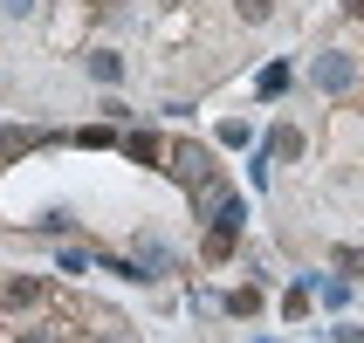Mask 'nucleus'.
I'll return each mask as SVG.
<instances>
[{
  "label": "nucleus",
  "instance_id": "f3484780",
  "mask_svg": "<svg viewBox=\"0 0 364 343\" xmlns=\"http://www.w3.org/2000/svg\"><path fill=\"white\" fill-rule=\"evenodd\" d=\"M28 343H48V337H28Z\"/></svg>",
  "mask_w": 364,
  "mask_h": 343
},
{
  "label": "nucleus",
  "instance_id": "dca6fc26",
  "mask_svg": "<svg viewBox=\"0 0 364 343\" xmlns=\"http://www.w3.org/2000/svg\"><path fill=\"white\" fill-rule=\"evenodd\" d=\"M344 14H350V21H364V0H344Z\"/></svg>",
  "mask_w": 364,
  "mask_h": 343
},
{
  "label": "nucleus",
  "instance_id": "2eb2a0df",
  "mask_svg": "<svg viewBox=\"0 0 364 343\" xmlns=\"http://www.w3.org/2000/svg\"><path fill=\"white\" fill-rule=\"evenodd\" d=\"M0 7H7V14H35V0H0Z\"/></svg>",
  "mask_w": 364,
  "mask_h": 343
},
{
  "label": "nucleus",
  "instance_id": "f03ea898",
  "mask_svg": "<svg viewBox=\"0 0 364 343\" xmlns=\"http://www.w3.org/2000/svg\"><path fill=\"white\" fill-rule=\"evenodd\" d=\"M309 82H316L323 97H344L350 82H358V62H350L344 48H330V55H316V69H309Z\"/></svg>",
  "mask_w": 364,
  "mask_h": 343
},
{
  "label": "nucleus",
  "instance_id": "7ed1b4c3",
  "mask_svg": "<svg viewBox=\"0 0 364 343\" xmlns=\"http://www.w3.org/2000/svg\"><path fill=\"white\" fill-rule=\"evenodd\" d=\"M172 172H179L200 200H206V192H220V185H213V158H206V144H179V151H172Z\"/></svg>",
  "mask_w": 364,
  "mask_h": 343
},
{
  "label": "nucleus",
  "instance_id": "a211bd4d",
  "mask_svg": "<svg viewBox=\"0 0 364 343\" xmlns=\"http://www.w3.org/2000/svg\"><path fill=\"white\" fill-rule=\"evenodd\" d=\"M103 343H110V337H103Z\"/></svg>",
  "mask_w": 364,
  "mask_h": 343
},
{
  "label": "nucleus",
  "instance_id": "4468645a",
  "mask_svg": "<svg viewBox=\"0 0 364 343\" xmlns=\"http://www.w3.org/2000/svg\"><path fill=\"white\" fill-rule=\"evenodd\" d=\"M330 343H364V330H350V323H344V330H337Z\"/></svg>",
  "mask_w": 364,
  "mask_h": 343
},
{
  "label": "nucleus",
  "instance_id": "9b49d317",
  "mask_svg": "<svg viewBox=\"0 0 364 343\" xmlns=\"http://www.w3.org/2000/svg\"><path fill=\"white\" fill-rule=\"evenodd\" d=\"M234 7H241V21H255V28H262V21L275 14V0H234Z\"/></svg>",
  "mask_w": 364,
  "mask_h": 343
},
{
  "label": "nucleus",
  "instance_id": "9d476101",
  "mask_svg": "<svg viewBox=\"0 0 364 343\" xmlns=\"http://www.w3.org/2000/svg\"><path fill=\"white\" fill-rule=\"evenodd\" d=\"M227 309H234V316H255V309H262V295H255V288H234V295H227Z\"/></svg>",
  "mask_w": 364,
  "mask_h": 343
},
{
  "label": "nucleus",
  "instance_id": "ddd939ff",
  "mask_svg": "<svg viewBox=\"0 0 364 343\" xmlns=\"http://www.w3.org/2000/svg\"><path fill=\"white\" fill-rule=\"evenodd\" d=\"M247 138H255V131H247V124H220V144H227V151H241Z\"/></svg>",
  "mask_w": 364,
  "mask_h": 343
},
{
  "label": "nucleus",
  "instance_id": "f8f14e48",
  "mask_svg": "<svg viewBox=\"0 0 364 343\" xmlns=\"http://www.w3.org/2000/svg\"><path fill=\"white\" fill-rule=\"evenodd\" d=\"M337 268H344L350 282H358V275H364V247H337Z\"/></svg>",
  "mask_w": 364,
  "mask_h": 343
},
{
  "label": "nucleus",
  "instance_id": "20e7f679",
  "mask_svg": "<svg viewBox=\"0 0 364 343\" xmlns=\"http://www.w3.org/2000/svg\"><path fill=\"white\" fill-rule=\"evenodd\" d=\"M268 158H275V165L303 158V131H296V124H275V131H268Z\"/></svg>",
  "mask_w": 364,
  "mask_h": 343
},
{
  "label": "nucleus",
  "instance_id": "423d86ee",
  "mask_svg": "<svg viewBox=\"0 0 364 343\" xmlns=\"http://www.w3.org/2000/svg\"><path fill=\"white\" fill-rule=\"evenodd\" d=\"M124 158L151 165V158H159V138H151V131H124Z\"/></svg>",
  "mask_w": 364,
  "mask_h": 343
},
{
  "label": "nucleus",
  "instance_id": "1a4fd4ad",
  "mask_svg": "<svg viewBox=\"0 0 364 343\" xmlns=\"http://www.w3.org/2000/svg\"><path fill=\"white\" fill-rule=\"evenodd\" d=\"M55 268H62V275H90V254H82V247H62Z\"/></svg>",
  "mask_w": 364,
  "mask_h": 343
},
{
  "label": "nucleus",
  "instance_id": "39448f33",
  "mask_svg": "<svg viewBox=\"0 0 364 343\" xmlns=\"http://www.w3.org/2000/svg\"><path fill=\"white\" fill-rule=\"evenodd\" d=\"M90 76H97L103 89H117V82H124V55H110V48H97V55H90Z\"/></svg>",
  "mask_w": 364,
  "mask_h": 343
},
{
  "label": "nucleus",
  "instance_id": "f257e3e1",
  "mask_svg": "<svg viewBox=\"0 0 364 343\" xmlns=\"http://www.w3.org/2000/svg\"><path fill=\"white\" fill-rule=\"evenodd\" d=\"M241 227H247V200H241V192H227V200L213 206V234H206V261H227V254H234V241H241Z\"/></svg>",
  "mask_w": 364,
  "mask_h": 343
},
{
  "label": "nucleus",
  "instance_id": "0eeeda50",
  "mask_svg": "<svg viewBox=\"0 0 364 343\" xmlns=\"http://www.w3.org/2000/svg\"><path fill=\"white\" fill-rule=\"evenodd\" d=\"M282 89H289V62H268L262 69V97H282Z\"/></svg>",
  "mask_w": 364,
  "mask_h": 343
},
{
  "label": "nucleus",
  "instance_id": "6e6552de",
  "mask_svg": "<svg viewBox=\"0 0 364 343\" xmlns=\"http://www.w3.org/2000/svg\"><path fill=\"white\" fill-rule=\"evenodd\" d=\"M0 295H7V303H14V309H28V303H41V282H7V288H0Z\"/></svg>",
  "mask_w": 364,
  "mask_h": 343
}]
</instances>
